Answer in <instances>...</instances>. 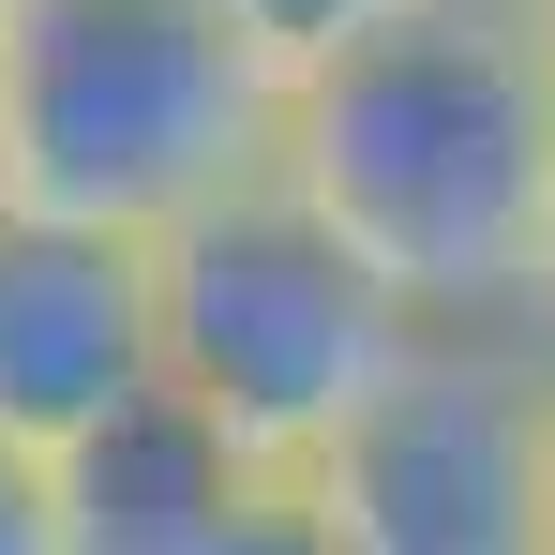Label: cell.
I'll list each match as a JSON object with an SVG mask.
<instances>
[{
  "mask_svg": "<svg viewBox=\"0 0 555 555\" xmlns=\"http://www.w3.org/2000/svg\"><path fill=\"white\" fill-rule=\"evenodd\" d=\"M135 390H166V285L151 241L120 225H61L0 195V436L61 451L120 421Z\"/></svg>",
  "mask_w": 555,
  "mask_h": 555,
  "instance_id": "cell-5",
  "label": "cell"
},
{
  "mask_svg": "<svg viewBox=\"0 0 555 555\" xmlns=\"http://www.w3.org/2000/svg\"><path fill=\"white\" fill-rule=\"evenodd\" d=\"M151 285H166V390L195 421H225V451L256 480H315L375 421V390L436 346V315L285 166L195 210L181 241H151Z\"/></svg>",
  "mask_w": 555,
  "mask_h": 555,
  "instance_id": "cell-3",
  "label": "cell"
},
{
  "mask_svg": "<svg viewBox=\"0 0 555 555\" xmlns=\"http://www.w3.org/2000/svg\"><path fill=\"white\" fill-rule=\"evenodd\" d=\"M210 555H361V541L331 526V495H315V480H256V495L225 511V541H210Z\"/></svg>",
  "mask_w": 555,
  "mask_h": 555,
  "instance_id": "cell-8",
  "label": "cell"
},
{
  "mask_svg": "<svg viewBox=\"0 0 555 555\" xmlns=\"http://www.w3.org/2000/svg\"><path fill=\"white\" fill-rule=\"evenodd\" d=\"M526 15H541V46H555V0H526Z\"/></svg>",
  "mask_w": 555,
  "mask_h": 555,
  "instance_id": "cell-11",
  "label": "cell"
},
{
  "mask_svg": "<svg viewBox=\"0 0 555 555\" xmlns=\"http://www.w3.org/2000/svg\"><path fill=\"white\" fill-rule=\"evenodd\" d=\"M285 181L436 331H511L555 225V46L526 0H421L285 76Z\"/></svg>",
  "mask_w": 555,
  "mask_h": 555,
  "instance_id": "cell-1",
  "label": "cell"
},
{
  "mask_svg": "<svg viewBox=\"0 0 555 555\" xmlns=\"http://www.w3.org/2000/svg\"><path fill=\"white\" fill-rule=\"evenodd\" d=\"M61 480V555H210L225 511L256 495V465L225 451V421H195L181 390H135L120 421L46 451Z\"/></svg>",
  "mask_w": 555,
  "mask_h": 555,
  "instance_id": "cell-6",
  "label": "cell"
},
{
  "mask_svg": "<svg viewBox=\"0 0 555 555\" xmlns=\"http://www.w3.org/2000/svg\"><path fill=\"white\" fill-rule=\"evenodd\" d=\"M511 331H526V346L555 361V225H541V271H526V315H511Z\"/></svg>",
  "mask_w": 555,
  "mask_h": 555,
  "instance_id": "cell-10",
  "label": "cell"
},
{
  "mask_svg": "<svg viewBox=\"0 0 555 555\" xmlns=\"http://www.w3.org/2000/svg\"><path fill=\"white\" fill-rule=\"evenodd\" d=\"M0 555H61V480L30 436H0Z\"/></svg>",
  "mask_w": 555,
  "mask_h": 555,
  "instance_id": "cell-9",
  "label": "cell"
},
{
  "mask_svg": "<svg viewBox=\"0 0 555 555\" xmlns=\"http://www.w3.org/2000/svg\"><path fill=\"white\" fill-rule=\"evenodd\" d=\"M0 15H15V0H0Z\"/></svg>",
  "mask_w": 555,
  "mask_h": 555,
  "instance_id": "cell-12",
  "label": "cell"
},
{
  "mask_svg": "<svg viewBox=\"0 0 555 555\" xmlns=\"http://www.w3.org/2000/svg\"><path fill=\"white\" fill-rule=\"evenodd\" d=\"M315 495L361 555H555V361L526 331H436Z\"/></svg>",
  "mask_w": 555,
  "mask_h": 555,
  "instance_id": "cell-4",
  "label": "cell"
},
{
  "mask_svg": "<svg viewBox=\"0 0 555 555\" xmlns=\"http://www.w3.org/2000/svg\"><path fill=\"white\" fill-rule=\"evenodd\" d=\"M256 46H271L285 76H315V61H346L361 30H390V15H421V0H225Z\"/></svg>",
  "mask_w": 555,
  "mask_h": 555,
  "instance_id": "cell-7",
  "label": "cell"
},
{
  "mask_svg": "<svg viewBox=\"0 0 555 555\" xmlns=\"http://www.w3.org/2000/svg\"><path fill=\"white\" fill-rule=\"evenodd\" d=\"M285 166V61L225 0H15L0 15V195L181 241Z\"/></svg>",
  "mask_w": 555,
  "mask_h": 555,
  "instance_id": "cell-2",
  "label": "cell"
}]
</instances>
